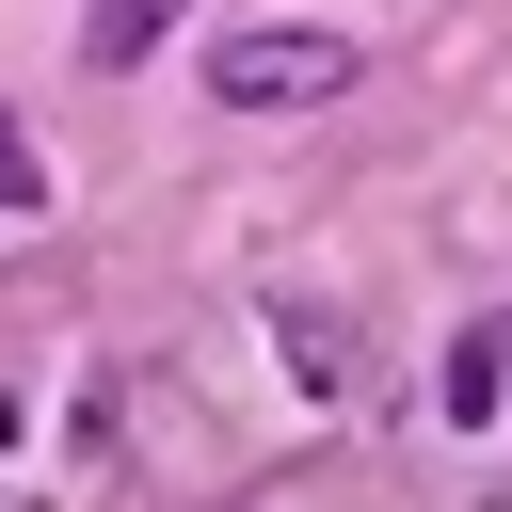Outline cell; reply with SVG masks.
I'll return each mask as SVG.
<instances>
[{
  "label": "cell",
  "instance_id": "obj_1",
  "mask_svg": "<svg viewBox=\"0 0 512 512\" xmlns=\"http://www.w3.org/2000/svg\"><path fill=\"white\" fill-rule=\"evenodd\" d=\"M352 80H368V48L320 32V16H240V32H208V96H224V112H320V96H352Z\"/></svg>",
  "mask_w": 512,
  "mask_h": 512
},
{
  "label": "cell",
  "instance_id": "obj_3",
  "mask_svg": "<svg viewBox=\"0 0 512 512\" xmlns=\"http://www.w3.org/2000/svg\"><path fill=\"white\" fill-rule=\"evenodd\" d=\"M496 352H512V336H464V352H448V416H464V432L496 416Z\"/></svg>",
  "mask_w": 512,
  "mask_h": 512
},
{
  "label": "cell",
  "instance_id": "obj_2",
  "mask_svg": "<svg viewBox=\"0 0 512 512\" xmlns=\"http://www.w3.org/2000/svg\"><path fill=\"white\" fill-rule=\"evenodd\" d=\"M176 16H192V0H96V16H80V64H96V80H128Z\"/></svg>",
  "mask_w": 512,
  "mask_h": 512
},
{
  "label": "cell",
  "instance_id": "obj_4",
  "mask_svg": "<svg viewBox=\"0 0 512 512\" xmlns=\"http://www.w3.org/2000/svg\"><path fill=\"white\" fill-rule=\"evenodd\" d=\"M0 208H16V224L48 208V160H32V128H16V112H0Z\"/></svg>",
  "mask_w": 512,
  "mask_h": 512
}]
</instances>
